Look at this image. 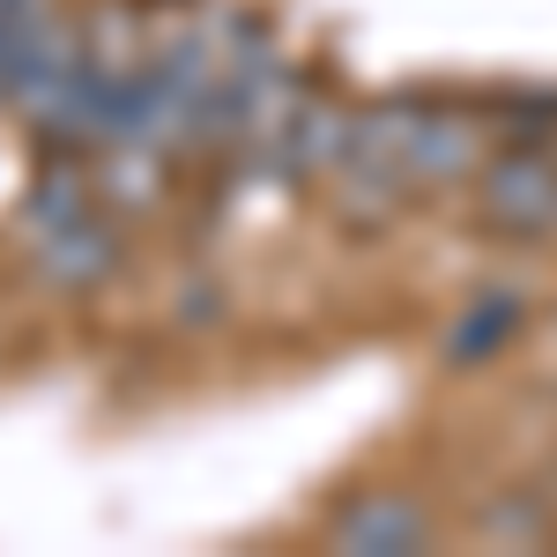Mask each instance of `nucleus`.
Segmentation results:
<instances>
[{
    "label": "nucleus",
    "mask_w": 557,
    "mask_h": 557,
    "mask_svg": "<svg viewBox=\"0 0 557 557\" xmlns=\"http://www.w3.org/2000/svg\"><path fill=\"white\" fill-rule=\"evenodd\" d=\"M491 157L483 120H469L461 104H431V97H386L349 112L343 157H335V209L349 223H380V215L409 209L424 194H454L469 186L475 164Z\"/></svg>",
    "instance_id": "f257e3e1"
},
{
    "label": "nucleus",
    "mask_w": 557,
    "mask_h": 557,
    "mask_svg": "<svg viewBox=\"0 0 557 557\" xmlns=\"http://www.w3.org/2000/svg\"><path fill=\"white\" fill-rule=\"evenodd\" d=\"M141 67H149V23L134 8H97L89 15V38H83V67H75L67 97L52 104V120L38 134L60 157H97L112 141V127H120Z\"/></svg>",
    "instance_id": "f03ea898"
},
{
    "label": "nucleus",
    "mask_w": 557,
    "mask_h": 557,
    "mask_svg": "<svg viewBox=\"0 0 557 557\" xmlns=\"http://www.w3.org/2000/svg\"><path fill=\"white\" fill-rule=\"evenodd\" d=\"M23 231H30L38 275H52L60 290H89L120 268V238L97 209V186H83V178H60V172L45 178L23 209Z\"/></svg>",
    "instance_id": "7ed1b4c3"
},
{
    "label": "nucleus",
    "mask_w": 557,
    "mask_h": 557,
    "mask_svg": "<svg viewBox=\"0 0 557 557\" xmlns=\"http://www.w3.org/2000/svg\"><path fill=\"white\" fill-rule=\"evenodd\" d=\"M475 194V223L498 238H550L557 223V157L543 141H506L491 149L469 178Z\"/></svg>",
    "instance_id": "20e7f679"
},
{
    "label": "nucleus",
    "mask_w": 557,
    "mask_h": 557,
    "mask_svg": "<svg viewBox=\"0 0 557 557\" xmlns=\"http://www.w3.org/2000/svg\"><path fill=\"white\" fill-rule=\"evenodd\" d=\"M424 543H431V528L409 498H364V506H349L335 520V550H349V557H409Z\"/></svg>",
    "instance_id": "39448f33"
},
{
    "label": "nucleus",
    "mask_w": 557,
    "mask_h": 557,
    "mask_svg": "<svg viewBox=\"0 0 557 557\" xmlns=\"http://www.w3.org/2000/svg\"><path fill=\"white\" fill-rule=\"evenodd\" d=\"M513 327H520V305H513V298H483V305L469 312V320L454 327V357H483V349H498V343H506Z\"/></svg>",
    "instance_id": "423d86ee"
},
{
    "label": "nucleus",
    "mask_w": 557,
    "mask_h": 557,
    "mask_svg": "<svg viewBox=\"0 0 557 557\" xmlns=\"http://www.w3.org/2000/svg\"><path fill=\"white\" fill-rule=\"evenodd\" d=\"M528 141H543V149L557 157V112H550V127H543V134H528Z\"/></svg>",
    "instance_id": "0eeeda50"
}]
</instances>
